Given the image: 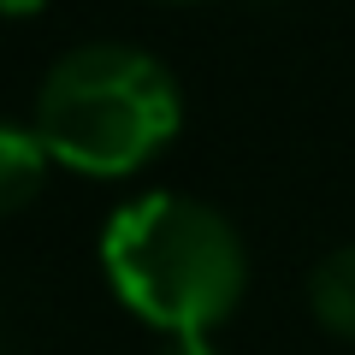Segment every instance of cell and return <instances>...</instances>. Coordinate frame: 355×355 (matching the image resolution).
<instances>
[{
  "label": "cell",
  "instance_id": "5",
  "mask_svg": "<svg viewBox=\"0 0 355 355\" xmlns=\"http://www.w3.org/2000/svg\"><path fill=\"white\" fill-rule=\"evenodd\" d=\"M160 355H219V349L207 343V331H184V338H166Z\"/></svg>",
  "mask_w": 355,
  "mask_h": 355
},
{
  "label": "cell",
  "instance_id": "6",
  "mask_svg": "<svg viewBox=\"0 0 355 355\" xmlns=\"http://www.w3.org/2000/svg\"><path fill=\"white\" fill-rule=\"evenodd\" d=\"M42 6H48V0H0L6 18H30V12H42Z\"/></svg>",
  "mask_w": 355,
  "mask_h": 355
},
{
  "label": "cell",
  "instance_id": "3",
  "mask_svg": "<svg viewBox=\"0 0 355 355\" xmlns=\"http://www.w3.org/2000/svg\"><path fill=\"white\" fill-rule=\"evenodd\" d=\"M48 166H53V154L42 148L36 130L0 125V219L36 202L42 184H48Z\"/></svg>",
  "mask_w": 355,
  "mask_h": 355
},
{
  "label": "cell",
  "instance_id": "4",
  "mask_svg": "<svg viewBox=\"0 0 355 355\" xmlns=\"http://www.w3.org/2000/svg\"><path fill=\"white\" fill-rule=\"evenodd\" d=\"M308 308L331 338H355V243L314 266L308 279Z\"/></svg>",
  "mask_w": 355,
  "mask_h": 355
},
{
  "label": "cell",
  "instance_id": "2",
  "mask_svg": "<svg viewBox=\"0 0 355 355\" xmlns=\"http://www.w3.org/2000/svg\"><path fill=\"white\" fill-rule=\"evenodd\" d=\"M178 83L154 53L89 42L65 53L36 95V137L60 166L89 178H130L178 137Z\"/></svg>",
  "mask_w": 355,
  "mask_h": 355
},
{
  "label": "cell",
  "instance_id": "1",
  "mask_svg": "<svg viewBox=\"0 0 355 355\" xmlns=\"http://www.w3.org/2000/svg\"><path fill=\"white\" fill-rule=\"evenodd\" d=\"M101 272L113 296L166 338L207 331L243 302L249 254L225 214L154 190L125 202L101 231Z\"/></svg>",
  "mask_w": 355,
  "mask_h": 355
}]
</instances>
